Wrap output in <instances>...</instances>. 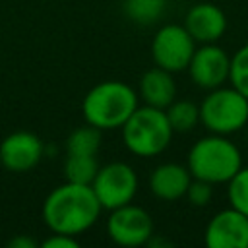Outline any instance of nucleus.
Segmentation results:
<instances>
[{
    "instance_id": "nucleus-19",
    "label": "nucleus",
    "mask_w": 248,
    "mask_h": 248,
    "mask_svg": "<svg viewBox=\"0 0 248 248\" xmlns=\"http://www.w3.org/2000/svg\"><path fill=\"white\" fill-rule=\"evenodd\" d=\"M227 196L231 207L248 215V167H240L227 182Z\"/></svg>"
},
{
    "instance_id": "nucleus-9",
    "label": "nucleus",
    "mask_w": 248,
    "mask_h": 248,
    "mask_svg": "<svg viewBox=\"0 0 248 248\" xmlns=\"http://www.w3.org/2000/svg\"><path fill=\"white\" fill-rule=\"evenodd\" d=\"M186 70L190 74V79L198 87L209 91L229 81L231 56L227 54L225 48L217 46L215 43H205V45L196 46Z\"/></svg>"
},
{
    "instance_id": "nucleus-10",
    "label": "nucleus",
    "mask_w": 248,
    "mask_h": 248,
    "mask_svg": "<svg viewBox=\"0 0 248 248\" xmlns=\"http://www.w3.org/2000/svg\"><path fill=\"white\" fill-rule=\"evenodd\" d=\"M207 248H248V215L234 207L217 211L203 232Z\"/></svg>"
},
{
    "instance_id": "nucleus-13",
    "label": "nucleus",
    "mask_w": 248,
    "mask_h": 248,
    "mask_svg": "<svg viewBox=\"0 0 248 248\" xmlns=\"http://www.w3.org/2000/svg\"><path fill=\"white\" fill-rule=\"evenodd\" d=\"M190 182L192 174L188 167L180 163H161L149 174V190L163 202H176L184 198Z\"/></svg>"
},
{
    "instance_id": "nucleus-22",
    "label": "nucleus",
    "mask_w": 248,
    "mask_h": 248,
    "mask_svg": "<svg viewBox=\"0 0 248 248\" xmlns=\"http://www.w3.org/2000/svg\"><path fill=\"white\" fill-rule=\"evenodd\" d=\"M43 248H78L79 240L78 236L72 234H64V232H52L46 240L41 242Z\"/></svg>"
},
{
    "instance_id": "nucleus-1",
    "label": "nucleus",
    "mask_w": 248,
    "mask_h": 248,
    "mask_svg": "<svg viewBox=\"0 0 248 248\" xmlns=\"http://www.w3.org/2000/svg\"><path fill=\"white\" fill-rule=\"evenodd\" d=\"M103 207L89 184L64 182L56 186L43 203V221L52 232L78 236L93 227Z\"/></svg>"
},
{
    "instance_id": "nucleus-21",
    "label": "nucleus",
    "mask_w": 248,
    "mask_h": 248,
    "mask_svg": "<svg viewBox=\"0 0 248 248\" xmlns=\"http://www.w3.org/2000/svg\"><path fill=\"white\" fill-rule=\"evenodd\" d=\"M184 198H188V202L194 207H205V205H209V202L213 198V184L192 176V182H190Z\"/></svg>"
},
{
    "instance_id": "nucleus-20",
    "label": "nucleus",
    "mask_w": 248,
    "mask_h": 248,
    "mask_svg": "<svg viewBox=\"0 0 248 248\" xmlns=\"http://www.w3.org/2000/svg\"><path fill=\"white\" fill-rule=\"evenodd\" d=\"M229 81L234 89H238L244 97H248V43L242 45L231 56V70Z\"/></svg>"
},
{
    "instance_id": "nucleus-8",
    "label": "nucleus",
    "mask_w": 248,
    "mask_h": 248,
    "mask_svg": "<svg viewBox=\"0 0 248 248\" xmlns=\"http://www.w3.org/2000/svg\"><path fill=\"white\" fill-rule=\"evenodd\" d=\"M107 232L110 240L124 248H134L147 244L153 236V219L151 215L132 202L110 209L107 221Z\"/></svg>"
},
{
    "instance_id": "nucleus-17",
    "label": "nucleus",
    "mask_w": 248,
    "mask_h": 248,
    "mask_svg": "<svg viewBox=\"0 0 248 248\" xmlns=\"http://www.w3.org/2000/svg\"><path fill=\"white\" fill-rule=\"evenodd\" d=\"M97 170H99V163H97L95 155H70V153H66L64 176L68 182L91 186Z\"/></svg>"
},
{
    "instance_id": "nucleus-11",
    "label": "nucleus",
    "mask_w": 248,
    "mask_h": 248,
    "mask_svg": "<svg viewBox=\"0 0 248 248\" xmlns=\"http://www.w3.org/2000/svg\"><path fill=\"white\" fill-rule=\"evenodd\" d=\"M43 157V141L37 134L17 130L8 134L0 143V163L10 172H27Z\"/></svg>"
},
{
    "instance_id": "nucleus-14",
    "label": "nucleus",
    "mask_w": 248,
    "mask_h": 248,
    "mask_svg": "<svg viewBox=\"0 0 248 248\" xmlns=\"http://www.w3.org/2000/svg\"><path fill=\"white\" fill-rule=\"evenodd\" d=\"M138 97L143 101V105L155 107V108H167L176 99V81L172 78V72L153 66L140 78Z\"/></svg>"
},
{
    "instance_id": "nucleus-23",
    "label": "nucleus",
    "mask_w": 248,
    "mask_h": 248,
    "mask_svg": "<svg viewBox=\"0 0 248 248\" xmlns=\"http://www.w3.org/2000/svg\"><path fill=\"white\" fill-rule=\"evenodd\" d=\"M8 246H10V248H35L37 244H35V240L27 238V236H17V238L10 240Z\"/></svg>"
},
{
    "instance_id": "nucleus-15",
    "label": "nucleus",
    "mask_w": 248,
    "mask_h": 248,
    "mask_svg": "<svg viewBox=\"0 0 248 248\" xmlns=\"http://www.w3.org/2000/svg\"><path fill=\"white\" fill-rule=\"evenodd\" d=\"M165 114L174 132H190L200 124V105L188 99H174L165 108Z\"/></svg>"
},
{
    "instance_id": "nucleus-7",
    "label": "nucleus",
    "mask_w": 248,
    "mask_h": 248,
    "mask_svg": "<svg viewBox=\"0 0 248 248\" xmlns=\"http://www.w3.org/2000/svg\"><path fill=\"white\" fill-rule=\"evenodd\" d=\"M196 41L186 31L184 25L167 23L163 25L151 41V58L155 66L165 68L172 74L188 68L192 54L196 50Z\"/></svg>"
},
{
    "instance_id": "nucleus-12",
    "label": "nucleus",
    "mask_w": 248,
    "mask_h": 248,
    "mask_svg": "<svg viewBox=\"0 0 248 248\" xmlns=\"http://www.w3.org/2000/svg\"><path fill=\"white\" fill-rule=\"evenodd\" d=\"M182 25L196 43H217L227 31V16L217 4L200 2L186 12Z\"/></svg>"
},
{
    "instance_id": "nucleus-16",
    "label": "nucleus",
    "mask_w": 248,
    "mask_h": 248,
    "mask_svg": "<svg viewBox=\"0 0 248 248\" xmlns=\"http://www.w3.org/2000/svg\"><path fill=\"white\" fill-rule=\"evenodd\" d=\"M101 147V130L87 124L72 130L66 138V153L70 155H97Z\"/></svg>"
},
{
    "instance_id": "nucleus-6",
    "label": "nucleus",
    "mask_w": 248,
    "mask_h": 248,
    "mask_svg": "<svg viewBox=\"0 0 248 248\" xmlns=\"http://www.w3.org/2000/svg\"><path fill=\"white\" fill-rule=\"evenodd\" d=\"M91 188L103 209H116L134 200L138 192V174L136 170L122 161H112L99 167Z\"/></svg>"
},
{
    "instance_id": "nucleus-4",
    "label": "nucleus",
    "mask_w": 248,
    "mask_h": 248,
    "mask_svg": "<svg viewBox=\"0 0 248 248\" xmlns=\"http://www.w3.org/2000/svg\"><path fill=\"white\" fill-rule=\"evenodd\" d=\"M172 134L174 130L169 124L165 110L149 105H138V108L122 124L126 149L140 157H155L163 153L169 147Z\"/></svg>"
},
{
    "instance_id": "nucleus-3",
    "label": "nucleus",
    "mask_w": 248,
    "mask_h": 248,
    "mask_svg": "<svg viewBox=\"0 0 248 248\" xmlns=\"http://www.w3.org/2000/svg\"><path fill=\"white\" fill-rule=\"evenodd\" d=\"M186 167L194 178L227 184L242 167V153L234 141L221 134L200 138L188 151Z\"/></svg>"
},
{
    "instance_id": "nucleus-5",
    "label": "nucleus",
    "mask_w": 248,
    "mask_h": 248,
    "mask_svg": "<svg viewBox=\"0 0 248 248\" xmlns=\"http://www.w3.org/2000/svg\"><path fill=\"white\" fill-rule=\"evenodd\" d=\"M200 124L209 134L231 136L248 124V97L238 89L215 87L200 103Z\"/></svg>"
},
{
    "instance_id": "nucleus-2",
    "label": "nucleus",
    "mask_w": 248,
    "mask_h": 248,
    "mask_svg": "<svg viewBox=\"0 0 248 248\" xmlns=\"http://www.w3.org/2000/svg\"><path fill=\"white\" fill-rule=\"evenodd\" d=\"M138 91L124 81L108 79L93 85L81 103V112L87 124L103 130H116L138 108Z\"/></svg>"
},
{
    "instance_id": "nucleus-18",
    "label": "nucleus",
    "mask_w": 248,
    "mask_h": 248,
    "mask_svg": "<svg viewBox=\"0 0 248 248\" xmlns=\"http://www.w3.org/2000/svg\"><path fill=\"white\" fill-rule=\"evenodd\" d=\"M165 12V0H124V14L140 25L155 23Z\"/></svg>"
}]
</instances>
